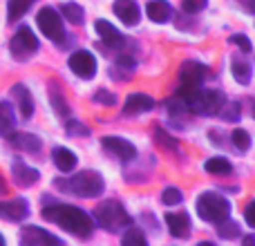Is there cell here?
Instances as JSON below:
<instances>
[{"label": "cell", "mask_w": 255, "mask_h": 246, "mask_svg": "<svg viewBox=\"0 0 255 246\" xmlns=\"http://www.w3.org/2000/svg\"><path fill=\"white\" fill-rule=\"evenodd\" d=\"M43 217L52 224H58L65 229L67 233L76 235V238H90L94 233V222L85 211L76 206H67V204H54V206L43 208Z\"/></svg>", "instance_id": "1"}, {"label": "cell", "mask_w": 255, "mask_h": 246, "mask_svg": "<svg viewBox=\"0 0 255 246\" xmlns=\"http://www.w3.org/2000/svg\"><path fill=\"white\" fill-rule=\"evenodd\" d=\"M54 186L65 190V193H72V195H76V197H85V199L99 197V195L103 193V188H106L103 177L94 170H83V172H79V175L70 177V179H56Z\"/></svg>", "instance_id": "2"}, {"label": "cell", "mask_w": 255, "mask_h": 246, "mask_svg": "<svg viewBox=\"0 0 255 246\" xmlns=\"http://www.w3.org/2000/svg\"><path fill=\"white\" fill-rule=\"evenodd\" d=\"M197 215L204 222L220 224L231 217V202L220 193H202L197 197Z\"/></svg>", "instance_id": "3"}, {"label": "cell", "mask_w": 255, "mask_h": 246, "mask_svg": "<svg viewBox=\"0 0 255 246\" xmlns=\"http://www.w3.org/2000/svg\"><path fill=\"white\" fill-rule=\"evenodd\" d=\"M224 103H226V99L220 90H199L197 88L193 94L186 97V108H188L190 112H195V115H199V117L217 115V112H222Z\"/></svg>", "instance_id": "4"}, {"label": "cell", "mask_w": 255, "mask_h": 246, "mask_svg": "<svg viewBox=\"0 0 255 246\" xmlns=\"http://www.w3.org/2000/svg\"><path fill=\"white\" fill-rule=\"evenodd\" d=\"M94 217H97L99 226L110 231V233H115V231L130 224V217H128L124 204L117 202V199H106V202H101L94 208Z\"/></svg>", "instance_id": "5"}, {"label": "cell", "mask_w": 255, "mask_h": 246, "mask_svg": "<svg viewBox=\"0 0 255 246\" xmlns=\"http://www.w3.org/2000/svg\"><path fill=\"white\" fill-rule=\"evenodd\" d=\"M36 22H38L40 31L45 38L54 40V43H63L65 40V29H63V18L54 7H43L36 13Z\"/></svg>", "instance_id": "6"}, {"label": "cell", "mask_w": 255, "mask_h": 246, "mask_svg": "<svg viewBox=\"0 0 255 246\" xmlns=\"http://www.w3.org/2000/svg\"><path fill=\"white\" fill-rule=\"evenodd\" d=\"M204 76H206V67L202 65V63L197 61H186L184 65H181V72H179V92H177V97H181L186 101V97L188 94H193L195 90L202 85Z\"/></svg>", "instance_id": "7"}, {"label": "cell", "mask_w": 255, "mask_h": 246, "mask_svg": "<svg viewBox=\"0 0 255 246\" xmlns=\"http://www.w3.org/2000/svg\"><path fill=\"white\" fill-rule=\"evenodd\" d=\"M9 52L16 61H27L38 52V38L34 36V31L29 27H20V29L13 34L11 43H9Z\"/></svg>", "instance_id": "8"}, {"label": "cell", "mask_w": 255, "mask_h": 246, "mask_svg": "<svg viewBox=\"0 0 255 246\" xmlns=\"http://www.w3.org/2000/svg\"><path fill=\"white\" fill-rule=\"evenodd\" d=\"M67 65H70V70L74 72L79 79H85V81L97 74V58L90 52H85V49H79V52L72 54Z\"/></svg>", "instance_id": "9"}, {"label": "cell", "mask_w": 255, "mask_h": 246, "mask_svg": "<svg viewBox=\"0 0 255 246\" xmlns=\"http://www.w3.org/2000/svg\"><path fill=\"white\" fill-rule=\"evenodd\" d=\"M101 143H103V148L112 154V157H117L119 161H124V163L132 161V159L136 157V148L128 139H121V136H103Z\"/></svg>", "instance_id": "10"}, {"label": "cell", "mask_w": 255, "mask_h": 246, "mask_svg": "<svg viewBox=\"0 0 255 246\" xmlns=\"http://www.w3.org/2000/svg\"><path fill=\"white\" fill-rule=\"evenodd\" d=\"M20 242L25 246H61V240L38 226H25L20 233Z\"/></svg>", "instance_id": "11"}, {"label": "cell", "mask_w": 255, "mask_h": 246, "mask_svg": "<svg viewBox=\"0 0 255 246\" xmlns=\"http://www.w3.org/2000/svg\"><path fill=\"white\" fill-rule=\"evenodd\" d=\"M29 215V204L27 199H9V202H0V220L7 222H22Z\"/></svg>", "instance_id": "12"}, {"label": "cell", "mask_w": 255, "mask_h": 246, "mask_svg": "<svg viewBox=\"0 0 255 246\" xmlns=\"http://www.w3.org/2000/svg\"><path fill=\"white\" fill-rule=\"evenodd\" d=\"M115 13L126 27H134L141 20L139 13V4L134 0H117L115 2Z\"/></svg>", "instance_id": "13"}, {"label": "cell", "mask_w": 255, "mask_h": 246, "mask_svg": "<svg viewBox=\"0 0 255 246\" xmlns=\"http://www.w3.org/2000/svg\"><path fill=\"white\" fill-rule=\"evenodd\" d=\"M166 224H168V231H170L172 238H188L190 235V229H193V224H190V217L186 215V213H168L166 215Z\"/></svg>", "instance_id": "14"}, {"label": "cell", "mask_w": 255, "mask_h": 246, "mask_svg": "<svg viewBox=\"0 0 255 246\" xmlns=\"http://www.w3.org/2000/svg\"><path fill=\"white\" fill-rule=\"evenodd\" d=\"M154 108V101L152 97L148 94H141V92H134L126 99L124 103V115L132 117V115H143V112H150Z\"/></svg>", "instance_id": "15"}, {"label": "cell", "mask_w": 255, "mask_h": 246, "mask_svg": "<svg viewBox=\"0 0 255 246\" xmlns=\"http://www.w3.org/2000/svg\"><path fill=\"white\" fill-rule=\"evenodd\" d=\"M11 172H13V181H16L18 186H22V188H27V186L36 184L38 181V170L31 166H27L25 161H13L11 166Z\"/></svg>", "instance_id": "16"}, {"label": "cell", "mask_w": 255, "mask_h": 246, "mask_svg": "<svg viewBox=\"0 0 255 246\" xmlns=\"http://www.w3.org/2000/svg\"><path fill=\"white\" fill-rule=\"evenodd\" d=\"M11 97L18 99V108H20V115L25 117V119H29L31 115H34V99H31L29 90L25 88V85H13L11 88Z\"/></svg>", "instance_id": "17"}, {"label": "cell", "mask_w": 255, "mask_h": 246, "mask_svg": "<svg viewBox=\"0 0 255 246\" xmlns=\"http://www.w3.org/2000/svg\"><path fill=\"white\" fill-rule=\"evenodd\" d=\"M145 11H148V18L152 22H168L172 18V7L166 0H152V2H148Z\"/></svg>", "instance_id": "18"}, {"label": "cell", "mask_w": 255, "mask_h": 246, "mask_svg": "<svg viewBox=\"0 0 255 246\" xmlns=\"http://www.w3.org/2000/svg\"><path fill=\"white\" fill-rule=\"evenodd\" d=\"M52 159L61 172H72L76 168V154L70 148H54Z\"/></svg>", "instance_id": "19"}, {"label": "cell", "mask_w": 255, "mask_h": 246, "mask_svg": "<svg viewBox=\"0 0 255 246\" xmlns=\"http://www.w3.org/2000/svg\"><path fill=\"white\" fill-rule=\"evenodd\" d=\"M94 29H97L99 38H101L108 47H115V45L121 43V34L115 29V25H110L108 20H97L94 22Z\"/></svg>", "instance_id": "20"}, {"label": "cell", "mask_w": 255, "mask_h": 246, "mask_svg": "<svg viewBox=\"0 0 255 246\" xmlns=\"http://www.w3.org/2000/svg\"><path fill=\"white\" fill-rule=\"evenodd\" d=\"M9 139H11V143L16 145V148L25 150V152H38L40 150V139L36 134H27V132H18V134H9Z\"/></svg>", "instance_id": "21"}, {"label": "cell", "mask_w": 255, "mask_h": 246, "mask_svg": "<svg viewBox=\"0 0 255 246\" xmlns=\"http://www.w3.org/2000/svg\"><path fill=\"white\" fill-rule=\"evenodd\" d=\"M16 127V117H13V110L9 103L0 101V134L2 136H9Z\"/></svg>", "instance_id": "22"}, {"label": "cell", "mask_w": 255, "mask_h": 246, "mask_svg": "<svg viewBox=\"0 0 255 246\" xmlns=\"http://www.w3.org/2000/svg\"><path fill=\"white\" fill-rule=\"evenodd\" d=\"M231 72H233V79L238 81L240 85H247L249 81H251V65H249L247 61H242L240 56L233 58V67H231Z\"/></svg>", "instance_id": "23"}, {"label": "cell", "mask_w": 255, "mask_h": 246, "mask_svg": "<svg viewBox=\"0 0 255 246\" xmlns=\"http://www.w3.org/2000/svg\"><path fill=\"white\" fill-rule=\"evenodd\" d=\"M61 13H63V18H65V20L72 22V25H81V22H83V18H85L83 7H81V4H76V2H63L61 4Z\"/></svg>", "instance_id": "24"}, {"label": "cell", "mask_w": 255, "mask_h": 246, "mask_svg": "<svg viewBox=\"0 0 255 246\" xmlns=\"http://www.w3.org/2000/svg\"><path fill=\"white\" fill-rule=\"evenodd\" d=\"M34 4V0H9V7H7V20L9 22H16L22 13H27V9Z\"/></svg>", "instance_id": "25"}, {"label": "cell", "mask_w": 255, "mask_h": 246, "mask_svg": "<svg viewBox=\"0 0 255 246\" xmlns=\"http://www.w3.org/2000/svg\"><path fill=\"white\" fill-rule=\"evenodd\" d=\"M204 168H206L211 175H229V172L233 170L231 161H229V159H224V157H213V159H208Z\"/></svg>", "instance_id": "26"}, {"label": "cell", "mask_w": 255, "mask_h": 246, "mask_svg": "<svg viewBox=\"0 0 255 246\" xmlns=\"http://www.w3.org/2000/svg\"><path fill=\"white\" fill-rule=\"evenodd\" d=\"M49 97H52V106H54V110H56L58 115H61V117H67V115H70V108H67V103H65V97H63V94L58 92L56 83H52Z\"/></svg>", "instance_id": "27"}, {"label": "cell", "mask_w": 255, "mask_h": 246, "mask_svg": "<svg viewBox=\"0 0 255 246\" xmlns=\"http://www.w3.org/2000/svg\"><path fill=\"white\" fill-rule=\"evenodd\" d=\"M121 242H124V246H145V238H143V233H141V229L130 226V229L124 233Z\"/></svg>", "instance_id": "28"}, {"label": "cell", "mask_w": 255, "mask_h": 246, "mask_svg": "<svg viewBox=\"0 0 255 246\" xmlns=\"http://www.w3.org/2000/svg\"><path fill=\"white\" fill-rule=\"evenodd\" d=\"M231 136H233V145L238 150H242V152H244V150L251 148V134H249L244 127H235Z\"/></svg>", "instance_id": "29"}, {"label": "cell", "mask_w": 255, "mask_h": 246, "mask_svg": "<svg viewBox=\"0 0 255 246\" xmlns=\"http://www.w3.org/2000/svg\"><path fill=\"white\" fill-rule=\"evenodd\" d=\"M217 226H220V229H217L220 238H224V240H235V238H240V226L235 224V222L224 220V222H220Z\"/></svg>", "instance_id": "30"}, {"label": "cell", "mask_w": 255, "mask_h": 246, "mask_svg": "<svg viewBox=\"0 0 255 246\" xmlns=\"http://www.w3.org/2000/svg\"><path fill=\"white\" fill-rule=\"evenodd\" d=\"M181 199H184V195H181L179 188H175V186H168V188H163L161 202L166 204V206H177V204H181Z\"/></svg>", "instance_id": "31"}, {"label": "cell", "mask_w": 255, "mask_h": 246, "mask_svg": "<svg viewBox=\"0 0 255 246\" xmlns=\"http://www.w3.org/2000/svg\"><path fill=\"white\" fill-rule=\"evenodd\" d=\"M208 0H181V7H184L186 13H197L206 7Z\"/></svg>", "instance_id": "32"}, {"label": "cell", "mask_w": 255, "mask_h": 246, "mask_svg": "<svg viewBox=\"0 0 255 246\" xmlns=\"http://www.w3.org/2000/svg\"><path fill=\"white\" fill-rule=\"evenodd\" d=\"M231 43H233V45H238V47L242 49V52H251V49H253L251 40H249L244 34H233V36H231Z\"/></svg>", "instance_id": "33"}, {"label": "cell", "mask_w": 255, "mask_h": 246, "mask_svg": "<svg viewBox=\"0 0 255 246\" xmlns=\"http://www.w3.org/2000/svg\"><path fill=\"white\" fill-rule=\"evenodd\" d=\"M94 101L97 103H103V106H115L117 103V97L110 92H106V90H99L97 94H94Z\"/></svg>", "instance_id": "34"}, {"label": "cell", "mask_w": 255, "mask_h": 246, "mask_svg": "<svg viewBox=\"0 0 255 246\" xmlns=\"http://www.w3.org/2000/svg\"><path fill=\"white\" fill-rule=\"evenodd\" d=\"M67 132L70 134H90V130L83 125V123H76V121H67Z\"/></svg>", "instance_id": "35"}, {"label": "cell", "mask_w": 255, "mask_h": 246, "mask_svg": "<svg viewBox=\"0 0 255 246\" xmlns=\"http://www.w3.org/2000/svg\"><path fill=\"white\" fill-rule=\"evenodd\" d=\"M244 220H247V224L255 229V202H249L247 208H244Z\"/></svg>", "instance_id": "36"}, {"label": "cell", "mask_w": 255, "mask_h": 246, "mask_svg": "<svg viewBox=\"0 0 255 246\" xmlns=\"http://www.w3.org/2000/svg\"><path fill=\"white\" fill-rule=\"evenodd\" d=\"M222 115H224V119L235 121V119H238V115H240V106H238V103H229V110H224Z\"/></svg>", "instance_id": "37"}, {"label": "cell", "mask_w": 255, "mask_h": 246, "mask_svg": "<svg viewBox=\"0 0 255 246\" xmlns=\"http://www.w3.org/2000/svg\"><path fill=\"white\" fill-rule=\"evenodd\" d=\"M117 65L124 67V70H128V72H132L136 67V63H134V58H130V56H121L119 61H117Z\"/></svg>", "instance_id": "38"}, {"label": "cell", "mask_w": 255, "mask_h": 246, "mask_svg": "<svg viewBox=\"0 0 255 246\" xmlns=\"http://www.w3.org/2000/svg\"><path fill=\"white\" fill-rule=\"evenodd\" d=\"M242 242H244V244H247V246H251V244H255V235H249V238H244V240H242Z\"/></svg>", "instance_id": "39"}, {"label": "cell", "mask_w": 255, "mask_h": 246, "mask_svg": "<svg viewBox=\"0 0 255 246\" xmlns=\"http://www.w3.org/2000/svg\"><path fill=\"white\" fill-rule=\"evenodd\" d=\"M4 188V184H2V179H0V190H2Z\"/></svg>", "instance_id": "40"}, {"label": "cell", "mask_w": 255, "mask_h": 246, "mask_svg": "<svg viewBox=\"0 0 255 246\" xmlns=\"http://www.w3.org/2000/svg\"><path fill=\"white\" fill-rule=\"evenodd\" d=\"M0 244H4V240H2V238H0Z\"/></svg>", "instance_id": "41"}, {"label": "cell", "mask_w": 255, "mask_h": 246, "mask_svg": "<svg viewBox=\"0 0 255 246\" xmlns=\"http://www.w3.org/2000/svg\"><path fill=\"white\" fill-rule=\"evenodd\" d=\"M253 115H255V110H253Z\"/></svg>", "instance_id": "42"}]
</instances>
